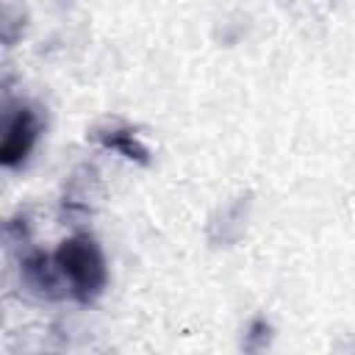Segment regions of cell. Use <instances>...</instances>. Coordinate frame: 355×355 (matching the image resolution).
I'll list each match as a JSON object with an SVG mask.
<instances>
[{
	"mask_svg": "<svg viewBox=\"0 0 355 355\" xmlns=\"http://www.w3.org/2000/svg\"><path fill=\"white\" fill-rule=\"evenodd\" d=\"M55 266L69 283L72 297H78L80 302H89L105 286V261L100 247L89 236H75L64 241L55 252Z\"/></svg>",
	"mask_w": 355,
	"mask_h": 355,
	"instance_id": "1",
	"label": "cell"
},
{
	"mask_svg": "<svg viewBox=\"0 0 355 355\" xmlns=\"http://www.w3.org/2000/svg\"><path fill=\"white\" fill-rule=\"evenodd\" d=\"M100 139H103L108 147L122 150L128 158H139V161H144V147H139V144H136L133 133H128V130H111V136L100 133Z\"/></svg>",
	"mask_w": 355,
	"mask_h": 355,
	"instance_id": "3",
	"label": "cell"
},
{
	"mask_svg": "<svg viewBox=\"0 0 355 355\" xmlns=\"http://www.w3.org/2000/svg\"><path fill=\"white\" fill-rule=\"evenodd\" d=\"M36 116L31 108H19L17 116L8 122V130H6V139H3V164L6 166H17L19 161H25V155L31 153L33 141H36Z\"/></svg>",
	"mask_w": 355,
	"mask_h": 355,
	"instance_id": "2",
	"label": "cell"
}]
</instances>
